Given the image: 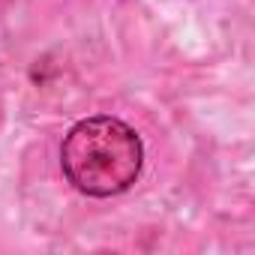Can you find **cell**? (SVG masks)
<instances>
[{"label": "cell", "mask_w": 255, "mask_h": 255, "mask_svg": "<svg viewBox=\"0 0 255 255\" xmlns=\"http://www.w3.org/2000/svg\"><path fill=\"white\" fill-rule=\"evenodd\" d=\"M60 165L66 180L93 198L126 192L141 174L144 144L129 123L111 114L78 120L63 138Z\"/></svg>", "instance_id": "obj_1"}]
</instances>
